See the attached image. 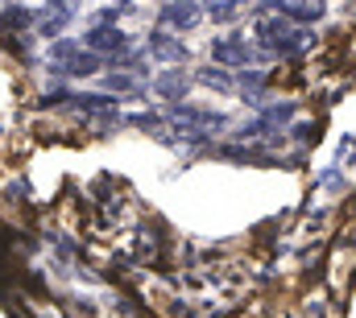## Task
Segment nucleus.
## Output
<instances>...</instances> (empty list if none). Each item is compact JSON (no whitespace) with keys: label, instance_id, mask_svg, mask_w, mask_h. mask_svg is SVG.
<instances>
[{"label":"nucleus","instance_id":"obj_1","mask_svg":"<svg viewBox=\"0 0 356 318\" xmlns=\"http://www.w3.org/2000/svg\"><path fill=\"white\" fill-rule=\"evenodd\" d=\"M83 46H88V54H108V62H116V58H124L129 54V33L124 29H112V25H91L88 33H83Z\"/></svg>","mask_w":356,"mask_h":318},{"label":"nucleus","instance_id":"obj_2","mask_svg":"<svg viewBox=\"0 0 356 318\" xmlns=\"http://www.w3.org/2000/svg\"><path fill=\"white\" fill-rule=\"evenodd\" d=\"M199 17H203V8L199 4H191V0H178V4H166L162 8V25H166V33H191L195 25H199Z\"/></svg>","mask_w":356,"mask_h":318},{"label":"nucleus","instance_id":"obj_3","mask_svg":"<svg viewBox=\"0 0 356 318\" xmlns=\"http://www.w3.org/2000/svg\"><path fill=\"white\" fill-rule=\"evenodd\" d=\"M145 50H149L154 58H162V62H182V58H186V46L178 42L175 33H166V29H149Z\"/></svg>","mask_w":356,"mask_h":318},{"label":"nucleus","instance_id":"obj_4","mask_svg":"<svg viewBox=\"0 0 356 318\" xmlns=\"http://www.w3.org/2000/svg\"><path fill=\"white\" fill-rule=\"evenodd\" d=\"M186 87H191V79H186V75H182L178 67L154 79V91H158L162 99H175V103H186Z\"/></svg>","mask_w":356,"mask_h":318},{"label":"nucleus","instance_id":"obj_5","mask_svg":"<svg viewBox=\"0 0 356 318\" xmlns=\"http://www.w3.org/2000/svg\"><path fill=\"white\" fill-rule=\"evenodd\" d=\"M33 21H38V12H33V8L13 4V8H4V17H0V33H8V29H13V33H25Z\"/></svg>","mask_w":356,"mask_h":318},{"label":"nucleus","instance_id":"obj_6","mask_svg":"<svg viewBox=\"0 0 356 318\" xmlns=\"http://www.w3.org/2000/svg\"><path fill=\"white\" fill-rule=\"evenodd\" d=\"M75 99V112H83V116H104L116 99L112 95H95V91H79V95H71Z\"/></svg>","mask_w":356,"mask_h":318},{"label":"nucleus","instance_id":"obj_7","mask_svg":"<svg viewBox=\"0 0 356 318\" xmlns=\"http://www.w3.org/2000/svg\"><path fill=\"white\" fill-rule=\"evenodd\" d=\"M195 79L203 83V87H216V91H228V87H232V75H228V71H220V67H199V71H195Z\"/></svg>","mask_w":356,"mask_h":318},{"label":"nucleus","instance_id":"obj_8","mask_svg":"<svg viewBox=\"0 0 356 318\" xmlns=\"http://www.w3.org/2000/svg\"><path fill=\"white\" fill-rule=\"evenodd\" d=\"M95 71H99V58L88 54V50H83V54H75V58L67 62V75H71V79H83V75H95Z\"/></svg>","mask_w":356,"mask_h":318},{"label":"nucleus","instance_id":"obj_9","mask_svg":"<svg viewBox=\"0 0 356 318\" xmlns=\"http://www.w3.org/2000/svg\"><path fill=\"white\" fill-rule=\"evenodd\" d=\"M104 87H108V91H133V95H145L141 83L129 79V75H120V71H108V75H104Z\"/></svg>","mask_w":356,"mask_h":318},{"label":"nucleus","instance_id":"obj_10","mask_svg":"<svg viewBox=\"0 0 356 318\" xmlns=\"http://www.w3.org/2000/svg\"><path fill=\"white\" fill-rule=\"evenodd\" d=\"M75 54H79V42H71V37H63V42H54V46H50V58H54L58 67H67Z\"/></svg>","mask_w":356,"mask_h":318},{"label":"nucleus","instance_id":"obj_11","mask_svg":"<svg viewBox=\"0 0 356 318\" xmlns=\"http://www.w3.org/2000/svg\"><path fill=\"white\" fill-rule=\"evenodd\" d=\"M290 133H294V141H302V145H307V141H315V137H319V120H294V128H290Z\"/></svg>","mask_w":356,"mask_h":318},{"label":"nucleus","instance_id":"obj_12","mask_svg":"<svg viewBox=\"0 0 356 318\" xmlns=\"http://www.w3.org/2000/svg\"><path fill=\"white\" fill-rule=\"evenodd\" d=\"M203 12H207V17H211V21H232V17H236V12H241V8H236V4H207V8H203Z\"/></svg>","mask_w":356,"mask_h":318},{"label":"nucleus","instance_id":"obj_13","mask_svg":"<svg viewBox=\"0 0 356 318\" xmlns=\"http://www.w3.org/2000/svg\"><path fill=\"white\" fill-rule=\"evenodd\" d=\"M67 99H71L67 87H50V91H42V108H58V103H67Z\"/></svg>","mask_w":356,"mask_h":318},{"label":"nucleus","instance_id":"obj_14","mask_svg":"<svg viewBox=\"0 0 356 318\" xmlns=\"http://www.w3.org/2000/svg\"><path fill=\"white\" fill-rule=\"evenodd\" d=\"M323 186H332V190H344V174H340V169H327V174H323Z\"/></svg>","mask_w":356,"mask_h":318}]
</instances>
